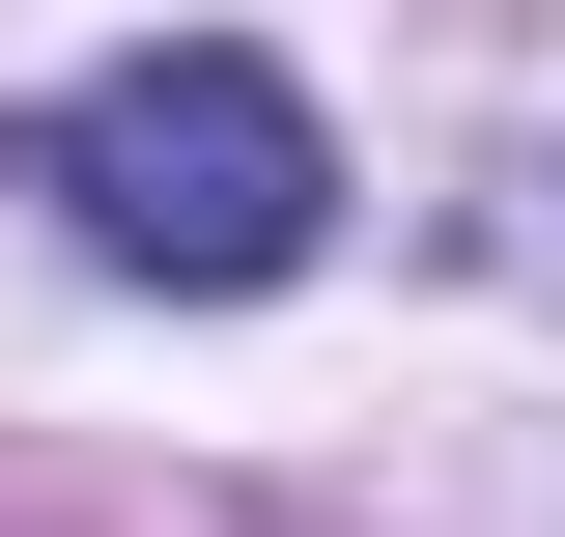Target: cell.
Instances as JSON below:
<instances>
[{
	"instance_id": "cell-1",
	"label": "cell",
	"mask_w": 565,
	"mask_h": 537,
	"mask_svg": "<svg viewBox=\"0 0 565 537\" xmlns=\"http://www.w3.org/2000/svg\"><path fill=\"white\" fill-rule=\"evenodd\" d=\"M29 199L85 227L114 283H199V312H255V283H311V227H340V141H311V85L226 57V29H170V57H85L57 114L0 141Z\"/></svg>"
}]
</instances>
